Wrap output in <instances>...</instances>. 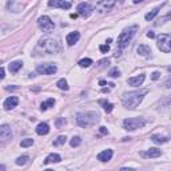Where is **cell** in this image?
I'll return each mask as SVG.
<instances>
[{
	"mask_svg": "<svg viewBox=\"0 0 171 171\" xmlns=\"http://www.w3.org/2000/svg\"><path fill=\"white\" fill-rule=\"evenodd\" d=\"M4 74H6V70H4V67H2V70H0V78L2 79H4V76H6Z\"/></svg>",
	"mask_w": 171,
	"mask_h": 171,
	"instance_id": "obj_39",
	"label": "cell"
},
{
	"mask_svg": "<svg viewBox=\"0 0 171 171\" xmlns=\"http://www.w3.org/2000/svg\"><path fill=\"white\" fill-rule=\"evenodd\" d=\"M112 150H104V151H102L99 155H98V161H100V162H108V161H111V158H112Z\"/></svg>",
	"mask_w": 171,
	"mask_h": 171,
	"instance_id": "obj_17",
	"label": "cell"
},
{
	"mask_svg": "<svg viewBox=\"0 0 171 171\" xmlns=\"http://www.w3.org/2000/svg\"><path fill=\"white\" fill-rule=\"evenodd\" d=\"M146 79V75L144 74H140L138 76H134V78H130L128 79V84L130 86H134V87H138V86H140L142 83L144 82Z\"/></svg>",
	"mask_w": 171,
	"mask_h": 171,
	"instance_id": "obj_16",
	"label": "cell"
},
{
	"mask_svg": "<svg viewBox=\"0 0 171 171\" xmlns=\"http://www.w3.org/2000/svg\"><path fill=\"white\" fill-rule=\"evenodd\" d=\"M166 86H167V87H169V88L171 87V79L169 80V82H167V83H166Z\"/></svg>",
	"mask_w": 171,
	"mask_h": 171,
	"instance_id": "obj_42",
	"label": "cell"
},
{
	"mask_svg": "<svg viewBox=\"0 0 171 171\" xmlns=\"http://www.w3.org/2000/svg\"><path fill=\"white\" fill-rule=\"evenodd\" d=\"M159 11H161V7H156V8H154V10H152L151 12H148V14L144 16V19H146V20H152V19H154V18H155V16L158 15V12H159Z\"/></svg>",
	"mask_w": 171,
	"mask_h": 171,
	"instance_id": "obj_24",
	"label": "cell"
},
{
	"mask_svg": "<svg viewBox=\"0 0 171 171\" xmlns=\"http://www.w3.org/2000/svg\"><path fill=\"white\" fill-rule=\"evenodd\" d=\"M108 64H110V60L108 59H103V60H100V62H99V67H108Z\"/></svg>",
	"mask_w": 171,
	"mask_h": 171,
	"instance_id": "obj_35",
	"label": "cell"
},
{
	"mask_svg": "<svg viewBox=\"0 0 171 171\" xmlns=\"http://www.w3.org/2000/svg\"><path fill=\"white\" fill-rule=\"evenodd\" d=\"M48 6L54 8H63V10H70L71 3L68 0H48Z\"/></svg>",
	"mask_w": 171,
	"mask_h": 171,
	"instance_id": "obj_10",
	"label": "cell"
},
{
	"mask_svg": "<svg viewBox=\"0 0 171 171\" xmlns=\"http://www.w3.org/2000/svg\"><path fill=\"white\" fill-rule=\"evenodd\" d=\"M158 48L162 51V52H166L169 54L171 52V36L167 34H162L158 36Z\"/></svg>",
	"mask_w": 171,
	"mask_h": 171,
	"instance_id": "obj_6",
	"label": "cell"
},
{
	"mask_svg": "<svg viewBox=\"0 0 171 171\" xmlns=\"http://www.w3.org/2000/svg\"><path fill=\"white\" fill-rule=\"evenodd\" d=\"M151 140L154 142L155 144H163V143H166L169 139L167 138H165V136H161V135H152L151 136Z\"/></svg>",
	"mask_w": 171,
	"mask_h": 171,
	"instance_id": "obj_22",
	"label": "cell"
},
{
	"mask_svg": "<svg viewBox=\"0 0 171 171\" xmlns=\"http://www.w3.org/2000/svg\"><path fill=\"white\" fill-rule=\"evenodd\" d=\"M38 26H39L40 30L44 31V32H51L55 28L54 22H52L48 16H42V18H39L38 19Z\"/></svg>",
	"mask_w": 171,
	"mask_h": 171,
	"instance_id": "obj_7",
	"label": "cell"
},
{
	"mask_svg": "<svg viewBox=\"0 0 171 171\" xmlns=\"http://www.w3.org/2000/svg\"><path fill=\"white\" fill-rule=\"evenodd\" d=\"M18 104H19L18 96H10V98H7V99L4 100V108H6V110H11V108L16 107Z\"/></svg>",
	"mask_w": 171,
	"mask_h": 171,
	"instance_id": "obj_14",
	"label": "cell"
},
{
	"mask_svg": "<svg viewBox=\"0 0 171 171\" xmlns=\"http://www.w3.org/2000/svg\"><path fill=\"white\" fill-rule=\"evenodd\" d=\"M161 155H162V151L158 148H148L147 151L140 152V156H143V158H158Z\"/></svg>",
	"mask_w": 171,
	"mask_h": 171,
	"instance_id": "obj_13",
	"label": "cell"
},
{
	"mask_svg": "<svg viewBox=\"0 0 171 171\" xmlns=\"http://www.w3.org/2000/svg\"><path fill=\"white\" fill-rule=\"evenodd\" d=\"M132 2L135 3V4H138V3H142V2H143V0H132Z\"/></svg>",
	"mask_w": 171,
	"mask_h": 171,
	"instance_id": "obj_43",
	"label": "cell"
},
{
	"mask_svg": "<svg viewBox=\"0 0 171 171\" xmlns=\"http://www.w3.org/2000/svg\"><path fill=\"white\" fill-rule=\"evenodd\" d=\"M32 144H34V139H31V138H26V139H23L20 142V146H22V147H30Z\"/></svg>",
	"mask_w": 171,
	"mask_h": 171,
	"instance_id": "obj_29",
	"label": "cell"
},
{
	"mask_svg": "<svg viewBox=\"0 0 171 171\" xmlns=\"http://www.w3.org/2000/svg\"><path fill=\"white\" fill-rule=\"evenodd\" d=\"M63 124H66V119H64V118H60V119L56 120V127L58 128H60Z\"/></svg>",
	"mask_w": 171,
	"mask_h": 171,
	"instance_id": "obj_33",
	"label": "cell"
},
{
	"mask_svg": "<svg viewBox=\"0 0 171 171\" xmlns=\"http://www.w3.org/2000/svg\"><path fill=\"white\" fill-rule=\"evenodd\" d=\"M99 120V114L95 111H87V112H79L76 115V122L80 127H91Z\"/></svg>",
	"mask_w": 171,
	"mask_h": 171,
	"instance_id": "obj_4",
	"label": "cell"
},
{
	"mask_svg": "<svg viewBox=\"0 0 171 171\" xmlns=\"http://www.w3.org/2000/svg\"><path fill=\"white\" fill-rule=\"evenodd\" d=\"M100 104L103 106V108H104V111H106V112H111L112 110H114V104H112V103H110V102L100 100Z\"/></svg>",
	"mask_w": 171,
	"mask_h": 171,
	"instance_id": "obj_26",
	"label": "cell"
},
{
	"mask_svg": "<svg viewBox=\"0 0 171 171\" xmlns=\"http://www.w3.org/2000/svg\"><path fill=\"white\" fill-rule=\"evenodd\" d=\"M28 161H30V156H28V155H22V156H19L18 159H16V165H18V166H24V165L28 163Z\"/></svg>",
	"mask_w": 171,
	"mask_h": 171,
	"instance_id": "obj_25",
	"label": "cell"
},
{
	"mask_svg": "<svg viewBox=\"0 0 171 171\" xmlns=\"http://www.w3.org/2000/svg\"><path fill=\"white\" fill-rule=\"evenodd\" d=\"M50 132V126L47 123H39L38 127H36V134L38 135H47Z\"/></svg>",
	"mask_w": 171,
	"mask_h": 171,
	"instance_id": "obj_18",
	"label": "cell"
},
{
	"mask_svg": "<svg viewBox=\"0 0 171 171\" xmlns=\"http://www.w3.org/2000/svg\"><path fill=\"white\" fill-rule=\"evenodd\" d=\"M146 94H147L146 90H143V91L124 92L123 96H122V103H123V106H124L126 108L134 110V108H136L138 106H139V103H140L142 100H143V98H144Z\"/></svg>",
	"mask_w": 171,
	"mask_h": 171,
	"instance_id": "obj_1",
	"label": "cell"
},
{
	"mask_svg": "<svg viewBox=\"0 0 171 171\" xmlns=\"http://www.w3.org/2000/svg\"><path fill=\"white\" fill-rule=\"evenodd\" d=\"M80 39V34L78 31H75V32H71V34H68L67 35V38H66V42L68 46H74L75 43H78V40Z\"/></svg>",
	"mask_w": 171,
	"mask_h": 171,
	"instance_id": "obj_15",
	"label": "cell"
},
{
	"mask_svg": "<svg viewBox=\"0 0 171 171\" xmlns=\"http://www.w3.org/2000/svg\"><path fill=\"white\" fill-rule=\"evenodd\" d=\"M116 3H118V0H100V2L98 3V6H96V11L99 12V14L108 12V11H111L112 8L115 7Z\"/></svg>",
	"mask_w": 171,
	"mask_h": 171,
	"instance_id": "obj_8",
	"label": "cell"
},
{
	"mask_svg": "<svg viewBox=\"0 0 171 171\" xmlns=\"http://www.w3.org/2000/svg\"><path fill=\"white\" fill-rule=\"evenodd\" d=\"M38 50L44 52V54H56L60 51V42L54 38L40 39L38 43Z\"/></svg>",
	"mask_w": 171,
	"mask_h": 171,
	"instance_id": "obj_3",
	"label": "cell"
},
{
	"mask_svg": "<svg viewBox=\"0 0 171 171\" xmlns=\"http://www.w3.org/2000/svg\"><path fill=\"white\" fill-rule=\"evenodd\" d=\"M12 138V131H11V127L8 124H2L0 126V139L3 142H6L8 139Z\"/></svg>",
	"mask_w": 171,
	"mask_h": 171,
	"instance_id": "obj_12",
	"label": "cell"
},
{
	"mask_svg": "<svg viewBox=\"0 0 171 171\" xmlns=\"http://www.w3.org/2000/svg\"><path fill=\"white\" fill-rule=\"evenodd\" d=\"M147 38H150V39H154V38H155V34H154L152 31H150V32H147Z\"/></svg>",
	"mask_w": 171,
	"mask_h": 171,
	"instance_id": "obj_38",
	"label": "cell"
},
{
	"mask_svg": "<svg viewBox=\"0 0 171 171\" xmlns=\"http://www.w3.org/2000/svg\"><path fill=\"white\" fill-rule=\"evenodd\" d=\"M56 86L60 88V90H64V91H68V83L66 79H59L58 83H56Z\"/></svg>",
	"mask_w": 171,
	"mask_h": 171,
	"instance_id": "obj_27",
	"label": "cell"
},
{
	"mask_svg": "<svg viewBox=\"0 0 171 171\" xmlns=\"http://www.w3.org/2000/svg\"><path fill=\"white\" fill-rule=\"evenodd\" d=\"M99 84L100 86H111V87H114V86H115V84H107V82H104V80H100V82H99Z\"/></svg>",
	"mask_w": 171,
	"mask_h": 171,
	"instance_id": "obj_40",
	"label": "cell"
},
{
	"mask_svg": "<svg viewBox=\"0 0 171 171\" xmlns=\"http://www.w3.org/2000/svg\"><path fill=\"white\" fill-rule=\"evenodd\" d=\"M36 71L42 75H52L58 71V67H56L54 63H43L36 67Z\"/></svg>",
	"mask_w": 171,
	"mask_h": 171,
	"instance_id": "obj_9",
	"label": "cell"
},
{
	"mask_svg": "<svg viewBox=\"0 0 171 171\" xmlns=\"http://www.w3.org/2000/svg\"><path fill=\"white\" fill-rule=\"evenodd\" d=\"M54 104H55V100L51 98V99H48V100H46V102H43L42 106H40V110H42V111H46L47 108L54 107Z\"/></svg>",
	"mask_w": 171,
	"mask_h": 171,
	"instance_id": "obj_23",
	"label": "cell"
},
{
	"mask_svg": "<svg viewBox=\"0 0 171 171\" xmlns=\"http://www.w3.org/2000/svg\"><path fill=\"white\" fill-rule=\"evenodd\" d=\"M62 161V158H60L59 154H50L46 161H44V165H50V163H59V162Z\"/></svg>",
	"mask_w": 171,
	"mask_h": 171,
	"instance_id": "obj_19",
	"label": "cell"
},
{
	"mask_svg": "<svg viewBox=\"0 0 171 171\" xmlns=\"http://www.w3.org/2000/svg\"><path fill=\"white\" fill-rule=\"evenodd\" d=\"M99 131H100V134H103V135L108 134V130L106 128V127H99Z\"/></svg>",
	"mask_w": 171,
	"mask_h": 171,
	"instance_id": "obj_37",
	"label": "cell"
},
{
	"mask_svg": "<svg viewBox=\"0 0 171 171\" xmlns=\"http://www.w3.org/2000/svg\"><path fill=\"white\" fill-rule=\"evenodd\" d=\"M169 71H170V72H171V66H170V67H169Z\"/></svg>",
	"mask_w": 171,
	"mask_h": 171,
	"instance_id": "obj_45",
	"label": "cell"
},
{
	"mask_svg": "<svg viewBox=\"0 0 171 171\" xmlns=\"http://www.w3.org/2000/svg\"><path fill=\"white\" fill-rule=\"evenodd\" d=\"M136 31H138V26H132L130 28H126L123 32H120V35L118 36V50H116L115 56H119L120 51L124 50V48L128 46V43L131 42V39L134 38Z\"/></svg>",
	"mask_w": 171,
	"mask_h": 171,
	"instance_id": "obj_2",
	"label": "cell"
},
{
	"mask_svg": "<svg viewBox=\"0 0 171 171\" xmlns=\"http://www.w3.org/2000/svg\"><path fill=\"white\" fill-rule=\"evenodd\" d=\"M167 19H171V14H169L166 18H163V20H167Z\"/></svg>",
	"mask_w": 171,
	"mask_h": 171,
	"instance_id": "obj_41",
	"label": "cell"
},
{
	"mask_svg": "<svg viewBox=\"0 0 171 171\" xmlns=\"http://www.w3.org/2000/svg\"><path fill=\"white\" fill-rule=\"evenodd\" d=\"M144 124H146L144 118H128V119H124L123 122L124 130H127V131H134L136 128L143 127Z\"/></svg>",
	"mask_w": 171,
	"mask_h": 171,
	"instance_id": "obj_5",
	"label": "cell"
},
{
	"mask_svg": "<svg viewBox=\"0 0 171 171\" xmlns=\"http://www.w3.org/2000/svg\"><path fill=\"white\" fill-rule=\"evenodd\" d=\"M99 50H100V52H103V54H104V52L110 51V46H108V44H102V46L99 47Z\"/></svg>",
	"mask_w": 171,
	"mask_h": 171,
	"instance_id": "obj_34",
	"label": "cell"
},
{
	"mask_svg": "<svg viewBox=\"0 0 171 171\" xmlns=\"http://www.w3.org/2000/svg\"><path fill=\"white\" fill-rule=\"evenodd\" d=\"M23 67V62H20V60H16V62H12L10 66H8V68H10V71L12 72V74H16L20 68Z\"/></svg>",
	"mask_w": 171,
	"mask_h": 171,
	"instance_id": "obj_20",
	"label": "cell"
},
{
	"mask_svg": "<svg viewBox=\"0 0 171 171\" xmlns=\"http://www.w3.org/2000/svg\"><path fill=\"white\" fill-rule=\"evenodd\" d=\"M71 18H72V19H76V18H78V15H76V14H72Z\"/></svg>",
	"mask_w": 171,
	"mask_h": 171,
	"instance_id": "obj_44",
	"label": "cell"
},
{
	"mask_svg": "<svg viewBox=\"0 0 171 171\" xmlns=\"http://www.w3.org/2000/svg\"><path fill=\"white\" fill-rule=\"evenodd\" d=\"M78 12L83 18H88V16L92 14V7L90 6L88 3H80L78 6Z\"/></svg>",
	"mask_w": 171,
	"mask_h": 171,
	"instance_id": "obj_11",
	"label": "cell"
},
{
	"mask_svg": "<svg viewBox=\"0 0 171 171\" xmlns=\"http://www.w3.org/2000/svg\"><path fill=\"white\" fill-rule=\"evenodd\" d=\"M80 143H82V139H80V136H74L70 140L71 147H78V146H80Z\"/></svg>",
	"mask_w": 171,
	"mask_h": 171,
	"instance_id": "obj_28",
	"label": "cell"
},
{
	"mask_svg": "<svg viewBox=\"0 0 171 171\" xmlns=\"http://www.w3.org/2000/svg\"><path fill=\"white\" fill-rule=\"evenodd\" d=\"M78 64H79L80 67H83V68H84V67H90V66L92 64V60L90 59V58H86V59H82V60H80Z\"/></svg>",
	"mask_w": 171,
	"mask_h": 171,
	"instance_id": "obj_30",
	"label": "cell"
},
{
	"mask_svg": "<svg viewBox=\"0 0 171 171\" xmlns=\"http://www.w3.org/2000/svg\"><path fill=\"white\" fill-rule=\"evenodd\" d=\"M66 140H67V138H66V136H64V135H60V136H58V139H56V140L54 142V146L64 144V143H66Z\"/></svg>",
	"mask_w": 171,
	"mask_h": 171,
	"instance_id": "obj_31",
	"label": "cell"
},
{
	"mask_svg": "<svg viewBox=\"0 0 171 171\" xmlns=\"http://www.w3.org/2000/svg\"><path fill=\"white\" fill-rule=\"evenodd\" d=\"M111 78H119L120 76V71L118 70V68H112L111 71H110V74H108Z\"/></svg>",
	"mask_w": 171,
	"mask_h": 171,
	"instance_id": "obj_32",
	"label": "cell"
},
{
	"mask_svg": "<svg viewBox=\"0 0 171 171\" xmlns=\"http://www.w3.org/2000/svg\"><path fill=\"white\" fill-rule=\"evenodd\" d=\"M136 52L142 56H148L150 54H151V50H150L148 46H144V44H142V46H139L136 48Z\"/></svg>",
	"mask_w": 171,
	"mask_h": 171,
	"instance_id": "obj_21",
	"label": "cell"
},
{
	"mask_svg": "<svg viewBox=\"0 0 171 171\" xmlns=\"http://www.w3.org/2000/svg\"><path fill=\"white\" fill-rule=\"evenodd\" d=\"M159 78H161V72H159V71L152 72V75H151V79H152V80H158Z\"/></svg>",
	"mask_w": 171,
	"mask_h": 171,
	"instance_id": "obj_36",
	"label": "cell"
}]
</instances>
